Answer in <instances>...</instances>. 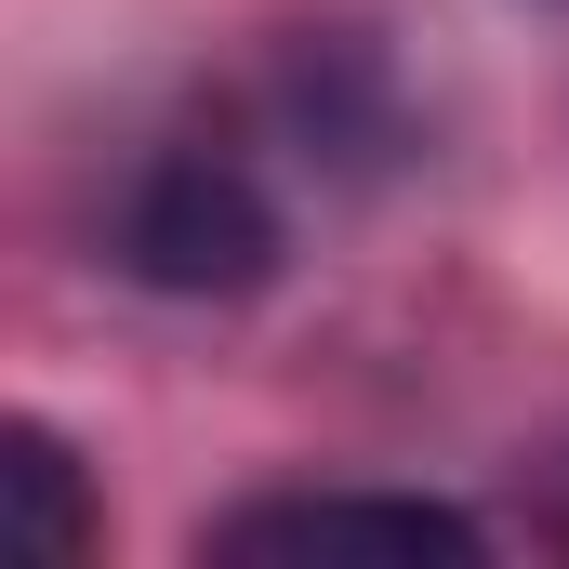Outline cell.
Instances as JSON below:
<instances>
[{
    "label": "cell",
    "instance_id": "1",
    "mask_svg": "<svg viewBox=\"0 0 569 569\" xmlns=\"http://www.w3.org/2000/svg\"><path fill=\"white\" fill-rule=\"evenodd\" d=\"M107 252H120L146 291H172V305H239V291H266V279H279L291 212H279V186H266L239 146L186 133V146H159L133 186H120V212H107Z\"/></svg>",
    "mask_w": 569,
    "mask_h": 569
},
{
    "label": "cell",
    "instance_id": "2",
    "mask_svg": "<svg viewBox=\"0 0 569 569\" xmlns=\"http://www.w3.org/2000/svg\"><path fill=\"white\" fill-rule=\"evenodd\" d=\"M199 557H398V569H477L490 557V530L463 517V503H437V490H266V503H226L212 530H199Z\"/></svg>",
    "mask_w": 569,
    "mask_h": 569
},
{
    "label": "cell",
    "instance_id": "3",
    "mask_svg": "<svg viewBox=\"0 0 569 569\" xmlns=\"http://www.w3.org/2000/svg\"><path fill=\"white\" fill-rule=\"evenodd\" d=\"M0 490H13V530H27V557H93L107 543V517H93V490H80V450L53 425H0Z\"/></svg>",
    "mask_w": 569,
    "mask_h": 569
}]
</instances>
